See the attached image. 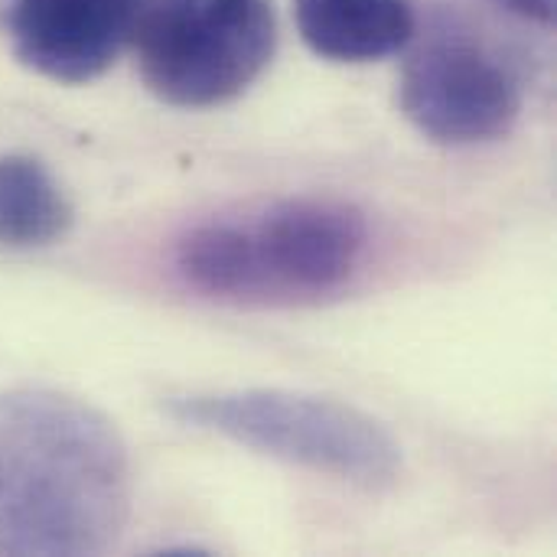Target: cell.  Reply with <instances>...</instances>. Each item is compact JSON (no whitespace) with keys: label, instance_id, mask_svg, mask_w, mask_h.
Listing matches in <instances>:
<instances>
[{"label":"cell","instance_id":"1","mask_svg":"<svg viewBox=\"0 0 557 557\" xmlns=\"http://www.w3.org/2000/svg\"><path fill=\"white\" fill-rule=\"evenodd\" d=\"M127 516L131 457L108 414L52 388L0 392V555H101Z\"/></svg>","mask_w":557,"mask_h":557},{"label":"cell","instance_id":"2","mask_svg":"<svg viewBox=\"0 0 557 557\" xmlns=\"http://www.w3.org/2000/svg\"><path fill=\"white\" fill-rule=\"evenodd\" d=\"M366 248L369 228L359 209L297 196L189 228L173 248V271L199 297L290 307L343 290Z\"/></svg>","mask_w":557,"mask_h":557},{"label":"cell","instance_id":"3","mask_svg":"<svg viewBox=\"0 0 557 557\" xmlns=\"http://www.w3.org/2000/svg\"><path fill=\"white\" fill-rule=\"evenodd\" d=\"M166 414L183 428L222 434L255 454L352 486L382 490L401 473L398 441L366 411L333 398L248 388L183 395L166 401Z\"/></svg>","mask_w":557,"mask_h":557},{"label":"cell","instance_id":"4","mask_svg":"<svg viewBox=\"0 0 557 557\" xmlns=\"http://www.w3.org/2000/svg\"><path fill=\"white\" fill-rule=\"evenodd\" d=\"M144 85L173 108H215L248 91L277 49L271 0H144L134 29Z\"/></svg>","mask_w":557,"mask_h":557},{"label":"cell","instance_id":"5","mask_svg":"<svg viewBox=\"0 0 557 557\" xmlns=\"http://www.w3.org/2000/svg\"><path fill=\"white\" fill-rule=\"evenodd\" d=\"M398 104L428 140L467 147L512 131L522 114V85L486 39L450 23L424 33L408 52Z\"/></svg>","mask_w":557,"mask_h":557},{"label":"cell","instance_id":"6","mask_svg":"<svg viewBox=\"0 0 557 557\" xmlns=\"http://www.w3.org/2000/svg\"><path fill=\"white\" fill-rule=\"evenodd\" d=\"M144 0H0V29L29 72L85 85L134 42Z\"/></svg>","mask_w":557,"mask_h":557},{"label":"cell","instance_id":"7","mask_svg":"<svg viewBox=\"0 0 557 557\" xmlns=\"http://www.w3.org/2000/svg\"><path fill=\"white\" fill-rule=\"evenodd\" d=\"M300 39L330 62H379L418 36L411 0H294Z\"/></svg>","mask_w":557,"mask_h":557},{"label":"cell","instance_id":"8","mask_svg":"<svg viewBox=\"0 0 557 557\" xmlns=\"http://www.w3.org/2000/svg\"><path fill=\"white\" fill-rule=\"evenodd\" d=\"M72 202L29 153H0V248H46L72 228Z\"/></svg>","mask_w":557,"mask_h":557},{"label":"cell","instance_id":"9","mask_svg":"<svg viewBox=\"0 0 557 557\" xmlns=\"http://www.w3.org/2000/svg\"><path fill=\"white\" fill-rule=\"evenodd\" d=\"M493 3L509 10V13H516V16H522V20L542 23V26L555 23L557 0H493Z\"/></svg>","mask_w":557,"mask_h":557}]
</instances>
